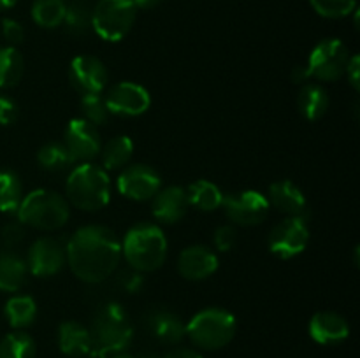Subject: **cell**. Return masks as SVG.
<instances>
[{
    "label": "cell",
    "mask_w": 360,
    "mask_h": 358,
    "mask_svg": "<svg viewBox=\"0 0 360 358\" xmlns=\"http://www.w3.org/2000/svg\"><path fill=\"white\" fill-rule=\"evenodd\" d=\"M67 263L74 276L97 284L112 276L122 258V242L108 227L86 225L70 235L65 246Z\"/></svg>",
    "instance_id": "6da1fadb"
},
{
    "label": "cell",
    "mask_w": 360,
    "mask_h": 358,
    "mask_svg": "<svg viewBox=\"0 0 360 358\" xmlns=\"http://www.w3.org/2000/svg\"><path fill=\"white\" fill-rule=\"evenodd\" d=\"M91 358L123 353L132 340L134 329L129 314L118 302H105L91 318Z\"/></svg>",
    "instance_id": "7a4b0ae2"
},
{
    "label": "cell",
    "mask_w": 360,
    "mask_h": 358,
    "mask_svg": "<svg viewBox=\"0 0 360 358\" xmlns=\"http://www.w3.org/2000/svg\"><path fill=\"white\" fill-rule=\"evenodd\" d=\"M122 255L130 269L153 272L167 258V239L164 230L153 223H137L125 234Z\"/></svg>",
    "instance_id": "3957f363"
},
{
    "label": "cell",
    "mask_w": 360,
    "mask_h": 358,
    "mask_svg": "<svg viewBox=\"0 0 360 358\" xmlns=\"http://www.w3.org/2000/svg\"><path fill=\"white\" fill-rule=\"evenodd\" d=\"M67 202L81 211H98L111 200V179L108 171L91 161L76 165L65 183Z\"/></svg>",
    "instance_id": "277c9868"
},
{
    "label": "cell",
    "mask_w": 360,
    "mask_h": 358,
    "mask_svg": "<svg viewBox=\"0 0 360 358\" xmlns=\"http://www.w3.org/2000/svg\"><path fill=\"white\" fill-rule=\"evenodd\" d=\"M16 216L21 225L37 230H56L69 221L70 207L63 195L41 188L23 197Z\"/></svg>",
    "instance_id": "5b68a950"
},
{
    "label": "cell",
    "mask_w": 360,
    "mask_h": 358,
    "mask_svg": "<svg viewBox=\"0 0 360 358\" xmlns=\"http://www.w3.org/2000/svg\"><path fill=\"white\" fill-rule=\"evenodd\" d=\"M186 336L197 347L207 351L220 350L234 339L236 316L227 309H202L186 323Z\"/></svg>",
    "instance_id": "8992f818"
},
{
    "label": "cell",
    "mask_w": 360,
    "mask_h": 358,
    "mask_svg": "<svg viewBox=\"0 0 360 358\" xmlns=\"http://www.w3.org/2000/svg\"><path fill=\"white\" fill-rule=\"evenodd\" d=\"M136 14L134 0H98L91 11V27L104 41H122L132 28Z\"/></svg>",
    "instance_id": "52a82bcc"
},
{
    "label": "cell",
    "mask_w": 360,
    "mask_h": 358,
    "mask_svg": "<svg viewBox=\"0 0 360 358\" xmlns=\"http://www.w3.org/2000/svg\"><path fill=\"white\" fill-rule=\"evenodd\" d=\"M348 60H350V51L345 42H341L340 39H323L309 53L306 70L309 77L329 83L345 76Z\"/></svg>",
    "instance_id": "ba28073f"
},
{
    "label": "cell",
    "mask_w": 360,
    "mask_h": 358,
    "mask_svg": "<svg viewBox=\"0 0 360 358\" xmlns=\"http://www.w3.org/2000/svg\"><path fill=\"white\" fill-rule=\"evenodd\" d=\"M309 242V228L306 223V218L302 216H288L281 220L267 237V246L273 255L278 258H294L301 255Z\"/></svg>",
    "instance_id": "9c48e42d"
},
{
    "label": "cell",
    "mask_w": 360,
    "mask_h": 358,
    "mask_svg": "<svg viewBox=\"0 0 360 358\" xmlns=\"http://www.w3.org/2000/svg\"><path fill=\"white\" fill-rule=\"evenodd\" d=\"M224 209L229 220L241 227H255L262 223L269 214V202L267 197L257 190H245L224 197Z\"/></svg>",
    "instance_id": "30bf717a"
},
{
    "label": "cell",
    "mask_w": 360,
    "mask_h": 358,
    "mask_svg": "<svg viewBox=\"0 0 360 358\" xmlns=\"http://www.w3.org/2000/svg\"><path fill=\"white\" fill-rule=\"evenodd\" d=\"M116 188L127 199L144 202L157 195L162 188V179L160 174L150 165L134 164L122 168L116 179Z\"/></svg>",
    "instance_id": "8fae6325"
},
{
    "label": "cell",
    "mask_w": 360,
    "mask_h": 358,
    "mask_svg": "<svg viewBox=\"0 0 360 358\" xmlns=\"http://www.w3.org/2000/svg\"><path fill=\"white\" fill-rule=\"evenodd\" d=\"M63 144L74 161H91L101 154L102 140L98 128L83 118L70 119L63 133Z\"/></svg>",
    "instance_id": "7c38bea8"
},
{
    "label": "cell",
    "mask_w": 360,
    "mask_h": 358,
    "mask_svg": "<svg viewBox=\"0 0 360 358\" xmlns=\"http://www.w3.org/2000/svg\"><path fill=\"white\" fill-rule=\"evenodd\" d=\"M104 98L109 112L118 116L144 114L151 105V97L146 88L130 81H123L109 88Z\"/></svg>",
    "instance_id": "4fadbf2b"
},
{
    "label": "cell",
    "mask_w": 360,
    "mask_h": 358,
    "mask_svg": "<svg viewBox=\"0 0 360 358\" xmlns=\"http://www.w3.org/2000/svg\"><path fill=\"white\" fill-rule=\"evenodd\" d=\"M69 79L74 90L81 95L102 93L108 86L109 74L97 56L81 55L70 62Z\"/></svg>",
    "instance_id": "5bb4252c"
},
{
    "label": "cell",
    "mask_w": 360,
    "mask_h": 358,
    "mask_svg": "<svg viewBox=\"0 0 360 358\" xmlns=\"http://www.w3.org/2000/svg\"><path fill=\"white\" fill-rule=\"evenodd\" d=\"M67 262L65 248L56 239L41 237L30 246L27 256V269L39 277L58 274Z\"/></svg>",
    "instance_id": "9a60e30c"
},
{
    "label": "cell",
    "mask_w": 360,
    "mask_h": 358,
    "mask_svg": "<svg viewBox=\"0 0 360 358\" xmlns=\"http://www.w3.org/2000/svg\"><path fill=\"white\" fill-rule=\"evenodd\" d=\"M218 256L206 246H190L178 256V272L188 281H202L218 270Z\"/></svg>",
    "instance_id": "2e32d148"
},
{
    "label": "cell",
    "mask_w": 360,
    "mask_h": 358,
    "mask_svg": "<svg viewBox=\"0 0 360 358\" xmlns=\"http://www.w3.org/2000/svg\"><path fill=\"white\" fill-rule=\"evenodd\" d=\"M190 209V200L186 195V190L181 186H167V188L158 190L153 197V216L160 223L172 225L181 221Z\"/></svg>",
    "instance_id": "e0dca14e"
},
{
    "label": "cell",
    "mask_w": 360,
    "mask_h": 358,
    "mask_svg": "<svg viewBox=\"0 0 360 358\" xmlns=\"http://www.w3.org/2000/svg\"><path fill=\"white\" fill-rule=\"evenodd\" d=\"M309 336L315 343L333 346L348 339L350 325L341 314L333 311H320L309 319Z\"/></svg>",
    "instance_id": "ac0fdd59"
},
{
    "label": "cell",
    "mask_w": 360,
    "mask_h": 358,
    "mask_svg": "<svg viewBox=\"0 0 360 358\" xmlns=\"http://www.w3.org/2000/svg\"><path fill=\"white\" fill-rule=\"evenodd\" d=\"M144 325L155 339L169 346L181 343L186 336V325L169 309H151L144 318Z\"/></svg>",
    "instance_id": "d6986e66"
},
{
    "label": "cell",
    "mask_w": 360,
    "mask_h": 358,
    "mask_svg": "<svg viewBox=\"0 0 360 358\" xmlns=\"http://www.w3.org/2000/svg\"><path fill=\"white\" fill-rule=\"evenodd\" d=\"M267 202L269 206L276 207L280 213L288 214V216H302L306 218V209H308V202L295 183L287 181H276L269 186L267 190Z\"/></svg>",
    "instance_id": "ffe728a7"
},
{
    "label": "cell",
    "mask_w": 360,
    "mask_h": 358,
    "mask_svg": "<svg viewBox=\"0 0 360 358\" xmlns=\"http://www.w3.org/2000/svg\"><path fill=\"white\" fill-rule=\"evenodd\" d=\"M58 347L70 358L90 357L91 333L77 321H63L58 326Z\"/></svg>",
    "instance_id": "44dd1931"
},
{
    "label": "cell",
    "mask_w": 360,
    "mask_h": 358,
    "mask_svg": "<svg viewBox=\"0 0 360 358\" xmlns=\"http://www.w3.org/2000/svg\"><path fill=\"white\" fill-rule=\"evenodd\" d=\"M27 262L13 251L0 253V291H18L27 281Z\"/></svg>",
    "instance_id": "7402d4cb"
},
{
    "label": "cell",
    "mask_w": 360,
    "mask_h": 358,
    "mask_svg": "<svg viewBox=\"0 0 360 358\" xmlns=\"http://www.w3.org/2000/svg\"><path fill=\"white\" fill-rule=\"evenodd\" d=\"M299 112L309 121L320 119L329 109V95L320 84L306 83L297 97Z\"/></svg>",
    "instance_id": "603a6c76"
},
{
    "label": "cell",
    "mask_w": 360,
    "mask_h": 358,
    "mask_svg": "<svg viewBox=\"0 0 360 358\" xmlns=\"http://www.w3.org/2000/svg\"><path fill=\"white\" fill-rule=\"evenodd\" d=\"M134 154V142L129 135H116L102 146L101 158L104 171H120L129 165Z\"/></svg>",
    "instance_id": "cb8c5ba5"
},
{
    "label": "cell",
    "mask_w": 360,
    "mask_h": 358,
    "mask_svg": "<svg viewBox=\"0 0 360 358\" xmlns=\"http://www.w3.org/2000/svg\"><path fill=\"white\" fill-rule=\"evenodd\" d=\"M186 195H188L190 206H193L199 211H217L224 204V192L218 188L214 183L207 181V179H199L193 181L192 185L186 188Z\"/></svg>",
    "instance_id": "d4e9b609"
},
{
    "label": "cell",
    "mask_w": 360,
    "mask_h": 358,
    "mask_svg": "<svg viewBox=\"0 0 360 358\" xmlns=\"http://www.w3.org/2000/svg\"><path fill=\"white\" fill-rule=\"evenodd\" d=\"M7 321L13 329L21 330L30 326L37 316V304L30 295H14L6 302L4 307Z\"/></svg>",
    "instance_id": "484cf974"
},
{
    "label": "cell",
    "mask_w": 360,
    "mask_h": 358,
    "mask_svg": "<svg viewBox=\"0 0 360 358\" xmlns=\"http://www.w3.org/2000/svg\"><path fill=\"white\" fill-rule=\"evenodd\" d=\"M25 72V60L13 46L0 48V90L16 86Z\"/></svg>",
    "instance_id": "4316f807"
},
{
    "label": "cell",
    "mask_w": 360,
    "mask_h": 358,
    "mask_svg": "<svg viewBox=\"0 0 360 358\" xmlns=\"http://www.w3.org/2000/svg\"><path fill=\"white\" fill-rule=\"evenodd\" d=\"M23 200V185L13 171L0 168V213H16Z\"/></svg>",
    "instance_id": "83f0119b"
},
{
    "label": "cell",
    "mask_w": 360,
    "mask_h": 358,
    "mask_svg": "<svg viewBox=\"0 0 360 358\" xmlns=\"http://www.w3.org/2000/svg\"><path fill=\"white\" fill-rule=\"evenodd\" d=\"M65 0H35L32 6V20L42 28H56L65 20Z\"/></svg>",
    "instance_id": "f1b7e54d"
},
{
    "label": "cell",
    "mask_w": 360,
    "mask_h": 358,
    "mask_svg": "<svg viewBox=\"0 0 360 358\" xmlns=\"http://www.w3.org/2000/svg\"><path fill=\"white\" fill-rule=\"evenodd\" d=\"M35 343L23 330L11 332L0 340V358H35Z\"/></svg>",
    "instance_id": "f546056e"
},
{
    "label": "cell",
    "mask_w": 360,
    "mask_h": 358,
    "mask_svg": "<svg viewBox=\"0 0 360 358\" xmlns=\"http://www.w3.org/2000/svg\"><path fill=\"white\" fill-rule=\"evenodd\" d=\"M37 161L44 171L49 172H60L65 171L67 167L74 164L72 157H70L69 150L63 142H48L39 150Z\"/></svg>",
    "instance_id": "4dcf8cb0"
},
{
    "label": "cell",
    "mask_w": 360,
    "mask_h": 358,
    "mask_svg": "<svg viewBox=\"0 0 360 358\" xmlns=\"http://www.w3.org/2000/svg\"><path fill=\"white\" fill-rule=\"evenodd\" d=\"M65 25L67 32L72 35H83L91 27V9L84 2H74L67 6L65 11Z\"/></svg>",
    "instance_id": "1f68e13d"
},
{
    "label": "cell",
    "mask_w": 360,
    "mask_h": 358,
    "mask_svg": "<svg viewBox=\"0 0 360 358\" xmlns=\"http://www.w3.org/2000/svg\"><path fill=\"white\" fill-rule=\"evenodd\" d=\"M81 112H83V119L95 126L104 125L111 114L102 93L81 95Z\"/></svg>",
    "instance_id": "d6a6232c"
},
{
    "label": "cell",
    "mask_w": 360,
    "mask_h": 358,
    "mask_svg": "<svg viewBox=\"0 0 360 358\" xmlns=\"http://www.w3.org/2000/svg\"><path fill=\"white\" fill-rule=\"evenodd\" d=\"M309 4L315 13L330 20L347 18L357 11V0H309Z\"/></svg>",
    "instance_id": "836d02e7"
},
{
    "label": "cell",
    "mask_w": 360,
    "mask_h": 358,
    "mask_svg": "<svg viewBox=\"0 0 360 358\" xmlns=\"http://www.w3.org/2000/svg\"><path fill=\"white\" fill-rule=\"evenodd\" d=\"M236 237H238V232H236V228L232 227V225H221V227H218L213 235V242L217 251H231L232 246L236 244Z\"/></svg>",
    "instance_id": "e575fe53"
},
{
    "label": "cell",
    "mask_w": 360,
    "mask_h": 358,
    "mask_svg": "<svg viewBox=\"0 0 360 358\" xmlns=\"http://www.w3.org/2000/svg\"><path fill=\"white\" fill-rule=\"evenodd\" d=\"M2 35L6 39L7 46H13L16 48L18 44H21L25 39V30L21 27L20 21L11 20V18H4L2 20Z\"/></svg>",
    "instance_id": "d590c367"
},
{
    "label": "cell",
    "mask_w": 360,
    "mask_h": 358,
    "mask_svg": "<svg viewBox=\"0 0 360 358\" xmlns=\"http://www.w3.org/2000/svg\"><path fill=\"white\" fill-rule=\"evenodd\" d=\"M20 116V107L16 102L7 95H0V125H13Z\"/></svg>",
    "instance_id": "8d00e7d4"
},
{
    "label": "cell",
    "mask_w": 360,
    "mask_h": 358,
    "mask_svg": "<svg viewBox=\"0 0 360 358\" xmlns=\"http://www.w3.org/2000/svg\"><path fill=\"white\" fill-rule=\"evenodd\" d=\"M118 283L120 286L125 291H129V293H137V291L143 288V274L129 267V269H125L123 272H120Z\"/></svg>",
    "instance_id": "74e56055"
},
{
    "label": "cell",
    "mask_w": 360,
    "mask_h": 358,
    "mask_svg": "<svg viewBox=\"0 0 360 358\" xmlns=\"http://www.w3.org/2000/svg\"><path fill=\"white\" fill-rule=\"evenodd\" d=\"M25 239V225H21L20 221L16 223H7L2 228V242L7 248H14V246L21 244Z\"/></svg>",
    "instance_id": "f35d334b"
},
{
    "label": "cell",
    "mask_w": 360,
    "mask_h": 358,
    "mask_svg": "<svg viewBox=\"0 0 360 358\" xmlns=\"http://www.w3.org/2000/svg\"><path fill=\"white\" fill-rule=\"evenodd\" d=\"M345 76H347L348 83L352 84L355 91L360 90V58L359 55L350 56L347 63V70H345Z\"/></svg>",
    "instance_id": "ab89813d"
},
{
    "label": "cell",
    "mask_w": 360,
    "mask_h": 358,
    "mask_svg": "<svg viewBox=\"0 0 360 358\" xmlns=\"http://www.w3.org/2000/svg\"><path fill=\"white\" fill-rule=\"evenodd\" d=\"M164 358H202V354L190 347H176V350L169 351Z\"/></svg>",
    "instance_id": "60d3db41"
},
{
    "label": "cell",
    "mask_w": 360,
    "mask_h": 358,
    "mask_svg": "<svg viewBox=\"0 0 360 358\" xmlns=\"http://www.w3.org/2000/svg\"><path fill=\"white\" fill-rule=\"evenodd\" d=\"M290 76H292V81H294V83H297V84H306V81L311 79V77H309V74H308V70H306V65L294 67V70H292Z\"/></svg>",
    "instance_id": "b9f144b4"
},
{
    "label": "cell",
    "mask_w": 360,
    "mask_h": 358,
    "mask_svg": "<svg viewBox=\"0 0 360 358\" xmlns=\"http://www.w3.org/2000/svg\"><path fill=\"white\" fill-rule=\"evenodd\" d=\"M162 2H164V0H134V4H136L137 9H144V11L155 9V7L160 6Z\"/></svg>",
    "instance_id": "7bdbcfd3"
},
{
    "label": "cell",
    "mask_w": 360,
    "mask_h": 358,
    "mask_svg": "<svg viewBox=\"0 0 360 358\" xmlns=\"http://www.w3.org/2000/svg\"><path fill=\"white\" fill-rule=\"evenodd\" d=\"M18 0H0V11H7V9H13L16 6Z\"/></svg>",
    "instance_id": "ee69618b"
},
{
    "label": "cell",
    "mask_w": 360,
    "mask_h": 358,
    "mask_svg": "<svg viewBox=\"0 0 360 358\" xmlns=\"http://www.w3.org/2000/svg\"><path fill=\"white\" fill-rule=\"evenodd\" d=\"M109 358H137V357H132V354H127V353H116V354H111Z\"/></svg>",
    "instance_id": "f6af8a7d"
},
{
    "label": "cell",
    "mask_w": 360,
    "mask_h": 358,
    "mask_svg": "<svg viewBox=\"0 0 360 358\" xmlns=\"http://www.w3.org/2000/svg\"><path fill=\"white\" fill-rule=\"evenodd\" d=\"M137 358H160V357H158L157 353H144V354H141V357H137Z\"/></svg>",
    "instance_id": "bcb514c9"
}]
</instances>
